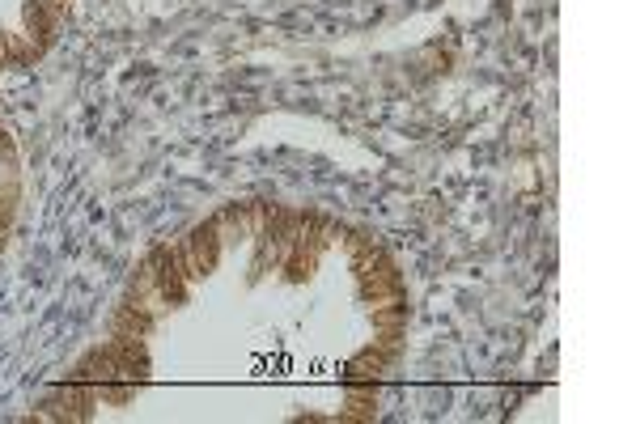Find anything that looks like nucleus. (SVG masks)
I'll list each match as a JSON object with an SVG mask.
<instances>
[{
  "mask_svg": "<svg viewBox=\"0 0 636 424\" xmlns=\"http://www.w3.org/2000/svg\"><path fill=\"white\" fill-rule=\"evenodd\" d=\"M145 263H149V272H153V285H157V297H162V306L166 310H179V306H187V293H191V285L183 280V272H179V259H174V246L170 242H157L153 251L145 255Z\"/></svg>",
  "mask_w": 636,
  "mask_h": 424,
  "instance_id": "f257e3e1",
  "label": "nucleus"
},
{
  "mask_svg": "<svg viewBox=\"0 0 636 424\" xmlns=\"http://www.w3.org/2000/svg\"><path fill=\"white\" fill-rule=\"evenodd\" d=\"M64 13L68 5L64 0H26L22 5V22H26V34H30V43L43 51H51V43H56V34L64 26Z\"/></svg>",
  "mask_w": 636,
  "mask_h": 424,
  "instance_id": "f03ea898",
  "label": "nucleus"
},
{
  "mask_svg": "<svg viewBox=\"0 0 636 424\" xmlns=\"http://www.w3.org/2000/svg\"><path fill=\"white\" fill-rule=\"evenodd\" d=\"M157 318H162L157 306H145V302H136L132 293H123L111 306V318H106V335H145L149 340L157 331Z\"/></svg>",
  "mask_w": 636,
  "mask_h": 424,
  "instance_id": "7ed1b4c3",
  "label": "nucleus"
},
{
  "mask_svg": "<svg viewBox=\"0 0 636 424\" xmlns=\"http://www.w3.org/2000/svg\"><path fill=\"white\" fill-rule=\"evenodd\" d=\"M111 357H115V378L145 386L149 382V344L145 335H111Z\"/></svg>",
  "mask_w": 636,
  "mask_h": 424,
  "instance_id": "20e7f679",
  "label": "nucleus"
},
{
  "mask_svg": "<svg viewBox=\"0 0 636 424\" xmlns=\"http://www.w3.org/2000/svg\"><path fill=\"white\" fill-rule=\"evenodd\" d=\"M378 399H382V378H348L344 382L348 412L335 416V424H374L378 420Z\"/></svg>",
  "mask_w": 636,
  "mask_h": 424,
  "instance_id": "39448f33",
  "label": "nucleus"
},
{
  "mask_svg": "<svg viewBox=\"0 0 636 424\" xmlns=\"http://www.w3.org/2000/svg\"><path fill=\"white\" fill-rule=\"evenodd\" d=\"M183 238H187V246H191V255H196L200 272H204V276H212V272H217V263H221V251H225V242H221V229H217V217H204L200 225H191Z\"/></svg>",
  "mask_w": 636,
  "mask_h": 424,
  "instance_id": "423d86ee",
  "label": "nucleus"
},
{
  "mask_svg": "<svg viewBox=\"0 0 636 424\" xmlns=\"http://www.w3.org/2000/svg\"><path fill=\"white\" fill-rule=\"evenodd\" d=\"M68 378H77V382H111L115 378V357H111V344H94L85 357L73 365V374Z\"/></svg>",
  "mask_w": 636,
  "mask_h": 424,
  "instance_id": "0eeeda50",
  "label": "nucleus"
},
{
  "mask_svg": "<svg viewBox=\"0 0 636 424\" xmlns=\"http://www.w3.org/2000/svg\"><path fill=\"white\" fill-rule=\"evenodd\" d=\"M221 229V242H246L251 238V200H238V204H225L212 212Z\"/></svg>",
  "mask_w": 636,
  "mask_h": 424,
  "instance_id": "6e6552de",
  "label": "nucleus"
},
{
  "mask_svg": "<svg viewBox=\"0 0 636 424\" xmlns=\"http://www.w3.org/2000/svg\"><path fill=\"white\" fill-rule=\"evenodd\" d=\"M395 369V361L391 357H382V352L374 348V344H365L357 357H352L348 365H344V382L348 378H382V374H391Z\"/></svg>",
  "mask_w": 636,
  "mask_h": 424,
  "instance_id": "1a4fd4ad",
  "label": "nucleus"
},
{
  "mask_svg": "<svg viewBox=\"0 0 636 424\" xmlns=\"http://www.w3.org/2000/svg\"><path fill=\"white\" fill-rule=\"evenodd\" d=\"M369 318H374V331H408L412 306H408V297H391V302L369 306Z\"/></svg>",
  "mask_w": 636,
  "mask_h": 424,
  "instance_id": "9d476101",
  "label": "nucleus"
},
{
  "mask_svg": "<svg viewBox=\"0 0 636 424\" xmlns=\"http://www.w3.org/2000/svg\"><path fill=\"white\" fill-rule=\"evenodd\" d=\"M280 268H285V280H289V285H306V280H310V272L318 268V255L310 251V246L306 242H289V255H285V263H280Z\"/></svg>",
  "mask_w": 636,
  "mask_h": 424,
  "instance_id": "9b49d317",
  "label": "nucleus"
},
{
  "mask_svg": "<svg viewBox=\"0 0 636 424\" xmlns=\"http://www.w3.org/2000/svg\"><path fill=\"white\" fill-rule=\"evenodd\" d=\"M344 246H348V259H374L378 251H382V242H378V234H369V229H348L344 225Z\"/></svg>",
  "mask_w": 636,
  "mask_h": 424,
  "instance_id": "f8f14e48",
  "label": "nucleus"
},
{
  "mask_svg": "<svg viewBox=\"0 0 636 424\" xmlns=\"http://www.w3.org/2000/svg\"><path fill=\"white\" fill-rule=\"evenodd\" d=\"M17 204H22V187H17V179L9 174V179L0 183V229H9V225H13Z\"/></svg>",
  "mask_w": 636,
  "mask_h": 424,
  "instance_id": "ddd939ff",
  "label": "nucleus"
},
{
  "mask_svg": "<svg viewBox=\"0 0 636 424\" xmlns=\"http://www.w3.org/2000/svg\"><path fill=\"white\" fill-rule=\"evenodd\" d=\"M0 162H5L9 170L17 166V145H13V136H9L5 128H0Z\"/></svg>",
  "mask_w": 636,
  "mask_h": 424,
  "instance_id": "4468645a",
  "label": "nucleus"
},
{
  "mask_svg": "<svg viewBox=\"0 0 636 424\" xmlns=\"http://www.w3.org/2000/svg\"><path fill=\"white\" fill-rule=\"evenodd\" d=\"M9 60V30H0V68H5Z\"/></svg>",
  "mask_w": 636,
  "mask_h": 424,
  "instance_id": "2eb2a0df",
  "label": "nucleus"
},
{
  "mask_svg": "<svg viewBox=\"0 0 636 424\" xmlns=\"http://www.w3.org/2000/svg\"><path fill=\"white\" fill-rule=\"evenodd\" d=\"M64 5H68V0H64Z\"/></svg>",
  "mask_w": 636,
  "mask_h": 424,
  "instance_id": "dca6fc26",
  "label": "nucleus"
}]
</instances>
